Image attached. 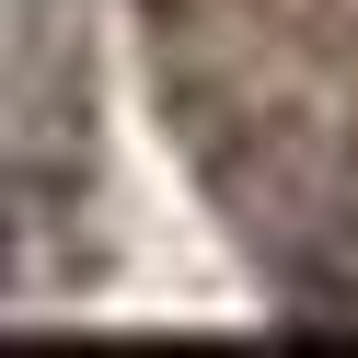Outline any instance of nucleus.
Here are the masks:
<instances>
[{
  "label": "nucleus",
  "instance_id": "1",
  "mask_svg": "<svg viewBox=\"0 0 358 358\" xmlns=\"http://www.w3.org/2000/svg\"><path fill=\"white\" fill-rule=\"evenodd\" d=\"M289 324H335V335H358V231H324L301 266H289Z\"/></svg>",
  "mask_w": 358,
  "mask_h": 358
}]
</instances>
